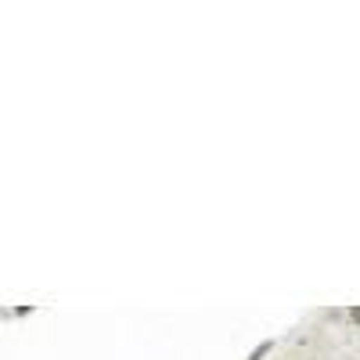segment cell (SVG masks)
I'll list each match as a JSON object with an SVG mask.
<instances>
[{"label": "cell", "instance_id": "obj_1", "mask_svg": "<svg viewBox=\"0 0 360 360\" xmlns=\"http://www.w3.org/2000/svg\"><path fill=\"white\" fill-rule=\"evenodd\" d=\"M353 317H356V321H360V310H356V314H353Z\"/></svg>", "mask_w": 360, "mask_h": 360}]
</instances>
